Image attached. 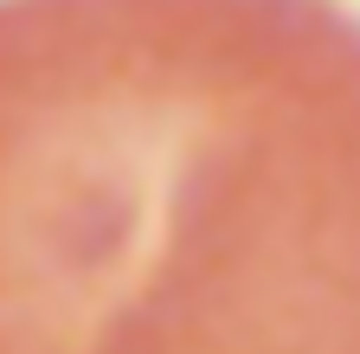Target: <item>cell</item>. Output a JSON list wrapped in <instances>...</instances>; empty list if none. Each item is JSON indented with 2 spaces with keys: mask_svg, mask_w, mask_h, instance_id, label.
<instances>
[{
  "mask_svg": "<svg viewBox=\"0 0 360 354\" xmlns=\"http://www.w3.org/2000/svg\"><path fill=\"white\" fill-rule=\"evenodd\" d=\"M0 354H360L347 0H0Z\"/></svg>",
  "mask_w": 360,
  "mask_h": 354,
  "instance_id": "obj_1",
  "label": "cell"
}]
</instances>
